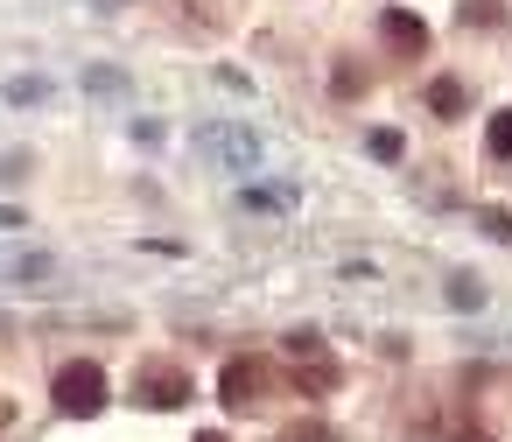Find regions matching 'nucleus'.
Listing matches in <instances>:
<instances>
[{
	"label": "nucleus",
	"instance_id": "f257e3e1",
	"mask_svg": "<svg viewBox=\"0 0 512 442\" xmlns=\"http://www.w3.org/2000/svg\"><path fill=\"white\" fill-rule=\"evenodd\" d=\"M57 407H64V414H78V421H85V414H99V407H106V372H99L92 358H71V365L57 372Z\"/></svg>",
	"mask_w": 512,
	"mask_h": 442
},
{
	"label": "nucleus",
	"instance_id": "f03ea898",
	"mask_svg": "<svg viewBox=\"0 0 512 442\" xmlns=\"http://www.w3.org/2000/svg\"><path fill=\"white\" fill-rule=\"evenodd\" d=\"M141 400H148V407H183V400H190V372L155 358V365L141 372Z\"/></svg>",
	"mask_w": 512,
	"mask_h": 442
},
{
	"label": "nucleus",
	"instance_id": "7ed1b4c3",
	"mask_svg": "<svg viewBox=\"0 0 512 442\" xmlns=\"http://www.w3.org/2000/svg\"><path fill=\"white\" fill-rule=\"evenodd\" d=\"M267 386V365L260 358H239V365H225V400L232 407H253V393Z\"/></svg>",
	"mask_w": 512,
	"mask_h": 442
},
{
	"label": "nucleus",
	"instance_id": "20e7f679",
	"mask_svg": "<svg viewBox=\"0 0 512 442\" xmlns=\"http://www.w3.org/2000/svg\"><path fill=\"white\" fill-rule=\"evenodd\" d=\"M484 148H491L498 162H512V106H505V113H498V120L484 127Z\"/></svg>",
	"mask_w": 512,
	"mask_h": 442
},
{
	"label": "nucleus",
	"instance_id": "39448f33",
	"mask_svg": "<svg viewBox=\"0 0 512 442\" xmlns=\"http://www.w3.org/2000/svg\"><path fill=\"white\" fill-rule=\"evenodd\" d=\"M428 106H435V113H463V85H456V78H435V85H428Z\"/></svg>",
	"mask_w": 512,
	"mask_h": 442
},
{
	"label": "nucleus",
	"instance_id": "423d86ee",
	"mask_svg": "<svg viewBox=\"0 0 512 442\" xmlns=\"http://www.w3.org/2000/svg\"><path fill=\"white\" fill-rule=\"evenodd\" d=\"M386 36H393V43H407V50H421V43H428V36H421V22H407V15H393V22H386Z\"/></svg>",
	"mask_w": 512,
	"mask_h": 442
},
{
	"label": "nucleus",
	"instance_id": "0eeeda50",
	"mask_svg": "<svg viewBox=\"0 0 512 442\" xmlns=\"http://www.w3.org/2000/svg\"><path fill=\"white\" fill-rule=\"evenodd\" d=\"M281 442H337V428H323V421H302V428H288Z\"/></svg>",
	"mask_w": 512,
	"mask_h": 442
},
{
	"label": "nucleus",
	"instance_id": "6e6552de",
	"mask_svg": "<svg viewBox=\"0 0 512 442\" xmlns=\"http://www.w3.org/2000/svg\"><path fill=\"white\" fill-rule=\"evenodd\" d=\"M463 15H470V22H498V0H470Z\"/></svg>",
	"mask_w": 512,
	"mask_h": 442
},
{
	"label": "nucleus",
	"instance_id": "1a4fd4ad",
	"mask_svg": "<svg viewBox=\"0 0 512 442\" xmlns=\"http://www.w3.org/2000/svg\"><path fill=\"white\" fill-rule=\"evenodd\" d=\"M204 442H218V435H204Z\"/></svg>",
	"mask_w": 512,
	"mask_h": 442
}]
</instances>
